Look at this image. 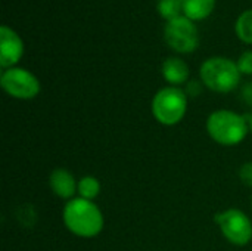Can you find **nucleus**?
<instances>
[{
    "instance_id": "10",
    "label": "nucleus",
    "mask_w": 252,
    "mask_h": 251,
    "mask_svg": "<svg viewBox=\"0 0 252 251\" xmlns=\"http://www.w3.org/2000/svg\"><path fill=\"white\" fill-rule=\"evenodd\" d=\"M161 72H162V77L173 86H179V84H183L188 81L189 78V67L188 64L177 58V56H171V58H167L164 62H162V68H161Z\"/></svg>"
},
{
    "instance_id": "15",
    "label": "nucleus",
    "mask_w": 252,
    "mask_h": 251,
    "mask_svg": "<svg viewBox=\"0 0 252 251\" xmlns=\"http://www.w3.org/2000/svg\"><path fill=\"white\" fill-rule=\"evenodd\" d=\"M236 64H238V68H239L241 74L252 75V50L244 52Z\"/></svg>"
},
{
    "instance_id": "5",
    "label": "nucleus",
    "mask_w": 252,
    "mask_h": 251,
    "mask_svg": "<svg viewBox=\"0 0 252 251\" xmlns=\"http://www.w3.org/2000/svg\"><path fill=\"white\" fill-rule=\"evenodd\" d=\"M221 235L233 246L244 247L252 240L251 219L239 209H227L214 216Z\"/></svg>"
},
{
    "instance_id": "16",
    "label": "nucleus",
    "mask_w": 252,
    "mask_h": 251,
    "mask_svg": "<svg viewBox=\"0 0 252 251\" xmlns=\"http://www.w3.org/2000/svg\"><path fill=\"white\" fill-rule=\"evenodd\" d=\"M239 179L241 182L248 186V188H252V161H248V163H244L241 167H239Z\"/></svg>"
},
{
    "instance_id": "8",
    "label": "nucleus",
    "mask_w": 252,
    "mask_h": 251,
    "mask_svg": "<svg viewBox=\"0 0 252 251\" xmlns=\"http://www.w3.org/2000/svg\"><path fill=\"white\" fill-rule=\"evenodd\" d=\"M24 55V43L21 37L9 27H0V65L12 68Z\"/></svg>"
},
{
    "instance_id": "9",
    "label": "nucleus",
    "mask_w": 252,
    "mask_h": 251,
    "mask_svg": "<svg viewBox=\"0 0 252 251\" xmlns=\"http://www.w3.org/2000/svg\"><path fill=\"white\" fill-rule=\"evenodd\" d=\"M49 186L56 197L69 201L77 194L78 182L75 180L74 175L69 170L58 167L49 176Z\"/></svg>"
},
{
    "instance_id": "14",
    "label": "nucleus",
    "mask_w": 252,
    "mask_h": 251,
    "mask_svg": "<svg viewBox=\"0 0 252 251\" xmlns=\"http://www.w3.org/2000/svg\"><path fill=\"white\" fill-rule=\"evenodd\" d=\"M183 1L185 0H159L158 1V10L162 18L165 19H174L180 16V12H183Z\"/></svg>"
},
{
    "instance_id": "17",
    "label": "nucleus",
    "mask_w": 252,
    "mask_h": 251,
    "mask_svg": "<svg viewBox=\"0 0 252 251\" xmlns=\"http://www.w3.org/2000/svg\"><path fill=\"white\" fill-rule=\"evenodd\" d=\"M242 98L247 104H250L252 107V83H248L247 86H244L242 89Z\"/></svg>"
},
{
    "instance_id": "2",
    "label": "nucleus",
    "mask_w": 252,
    "mask_h": 251,
    "mask_svg": "<svg viewBox=\"0 0 252 251\" xmlns=\"http://www.w3.org/2000/svg\"><path fill=\"white\" fill-rule=\"evenodd\" d=\"M207 132L219 145L235 146L247 138L250 129L245 115L230 109H217L207 118Z\"/></svg>"
},
{
    "instance_id": "7",
    "label": "nucleus",
    "mask_w": 252,
    "mask_h": 251,
    "mask_svg": "<svg viewBox=\"0 0 252 251\" xmlns=\"http://www.w3.org/2000/svg\"><path fill=\"white\" fill-rule=\"evenodd\" d=\"M0 83H1L3 90L9 96L15 99H21V101L34 99L40 93V89H41L38 78L32 72L24 68H15V67L3 71L0 77Z\"/></svg>"
},
{
    "instance_id": "3",
    "label": "nucleus",
    "mask_w": 252,
    "mask_h": 251,
    "mask_svg": "<svg viewBox=\"0 0 252 251\" xmlns=\"http://www.w3.org/2000/svg\"><path fill=\"white\" fill-rule=\"evenodd\" d=\"M199 74L204 86L217 93H229L235 90L241 81L238 64L223 56L207 59L201 65Z\"/></svg>"
},
{
    "instance_id": "11",
    "label": "nucleus",
    "mask_w": 252,
    "mask_h": 251,
    "mask_svg": "<svg viewBox=\"0 0 252 251\" xmlns=\"http://www.w3.org/2000/svg\"><path fill=\"white\" fill-rule=\"evenodd\" d=\"M216 0H185L183 13L190 21H201L211 15Z\"/></svg>"
},
{
    "instance_id": "1",
    "label": "nucleus",
    "mask_w": 252,
    "mask_h": 251,
    "mask_svg": "<svg viewBox=\"0 0 252 251\" xmlns=\"http://www.w3.org/2000/svg\"><path fill=\"white\" fill-rule=\"evenodd\" d=\"M63 225L66 229L80 238H94L105 226V219L100 209L90 200L72 198L62 212Z\"/></svg>"
},
{
    "instance_id": "18",
    "label": "nucleus",
    "mask_w": 252,
    "mask_h": 251,
    "mask_svg": "<svg viewBox=\"0 0 252 251\" xmlns=\"http://www.w3.org/2000/svg\"><path fill=\"white\" fill-rule=\"evenodd\" d=\"M199 83H196V81H190L189 84H188V93L186 95H189V96H196L199 92H201V87L198 86Z\"/></svg>"
},
{
    "instance_id": "13",
    "label": "nucleus",
    "mask_w": 252,
    "mask_h": 251,
    "mask_svg": "<svg viewBox=\"0 0 252 251\" xmlns=\"http://www.w3.org/2000/svg\"><path fill=\"white\" fill-rule=\"evenodd\" d=\"M235 30H236L238 37H239L242 41L252 44V9L245 10V12L238 18L236 25H235Z\"/></svg>"
},
{
    "instance_id": "4",
    "label": "nucleus",
    "mask_w": 252,
    "mask_h": 251,
    "mask_svg": "<svg viewBox=\"0 0 252 251\" xmlns=\"http://www.w3.org/2000/svg\"><path fill=\"white\" fill-rule=\"evenodd\" d=\"M188 111V95L185 90L170 86L157 92L152 99V114L162 126L179 124Z\"/></svg>"
},
{
    "instance_id": "6",
    "label": "nucleus",
    "mask_w": 252,
    "mask_h": 251,
    "mask_svg": "<svg viewBox=\"0 0 252 251\" xmlns=\"http://www.w3.org/2000/svg\"><path fill=\"white\" fill-rule=\"evenodd\" d=\"M164 37L168 46L179 53H190L199 44L198 28L185 15L170 19L164 28Z\"/></svg>"
},
{
    "instance_id": "20",
    "label": "nucleus",
    "mask_w": 252,
    "mask_h": 251,
    "mask_svg": "<svg viewBox=\"0 0 252 251\" xmlns=\"http://www.w3.org/2000/svg\"><path fill=\"white\" fill-rule=\"evenodd\" d=\"M251 206H252V200H251Z\"/></svg>"
},
{
    "instance_id": "12",
    "label": "nucleus",
    "mask_w": 252,
    "mask_h": 251,
    "mask_svg": "<svg viewBox=\"0 0 252 251\" xmlns=\"http://www.w3.org/2000/svg\"><path fill=\"white\" fill-rule=\"evenodd\" d=\"M100 189H102L100 182H99L94 176H83V178L78 180L77 194H78L80 198L93 201L94 198L99 197Z\"/></svg>"
},
{
    "instance_id": "19",
    "label": "nucleus",
    "mask_w": 252,
    "mask_h": 251,
    "mask_svg": "<svg viewBox=\"0 0 252 251\" xmlns=\"http://www.w3.org/2000/svg\"><path fill=\"white\" fill-rule=\"evenodd\" d=\"M245 118H247V123H248V129L252 133V111L248 112V114H245Z\"/></svg>"
}]
</instances>
